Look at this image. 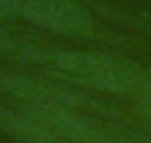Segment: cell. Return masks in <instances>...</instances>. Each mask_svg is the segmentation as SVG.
I'll return each instance as SVG.
<instances>
[{
	"mask_svg": "<svg viewBox=\"0 0 151 143\" xmlns=\"http://www.w3.org/2000/svg\"><path fill=\"white\" fill-rule=\"evenodd\" d=\"M0 129L19 143H65L27 108L0 104Z\"/></svg>",
	"mask_w": 151,
	"mask_h": 143,
	"instance_id": "3957f363",
	"label": "cell"
},
{
	"mask_svg": "<svg viewBox=\"0 0 151 143\" xmlns=\"http://www.w3.org/2000/svg\"><path fill=\"white\" fill-rule=\"evenodd\" d=\"M17 55L27 61H35L70 84L92 88L112 94H135L145 70L135 64L110 57L104 53L63 51L45 47H14Z\"/></svg>",
	"mask_w": 151,
	"mask_h": 143,
	"instance_id": "6da1fadb",
	"label": "cell"
},
{
	"mask_svg": "<svg viewBox=\"0 0 151 143\" xmlns=\"http://www.w3.org/2000/svg\"><path fill=\"white\" fill-rule=\"evenodd\" d=\"M0 12L63 35H92V19L76 0H0Z\"/></svg>",
	"mask_w": 151,
	"mask_h": 143,
	"instance_id": "7a4b0ae2",
	"label": "cell"
},
{
	"mask_svg": "<svg viewBox=\"0 0 151 143\" xmlns=\"http://www.w3.org/2000/svg\"><path fill=\"white\" fill-rule=\"evenodd\" d=\"M135 98H137V102L141 106V113L151 123V72L143 74V80H141V84H139V88L135 92Z\"/></svg>",
	"mask_w": 151,
	"mask_h": 143,
	"instance_id": "277c9868",
	"label": "cell"
}]
</instances>
